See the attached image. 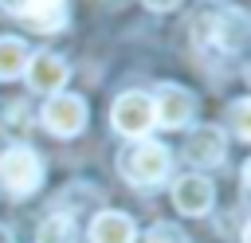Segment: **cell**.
Returning a JSON list of instances; mask_svg holds the SVG:
<instances>
[{"mask_svg":"<svg viewBox=\"0 0 251 243\" xmlns=\"http://www.w3.org/2000/svg\"><path fill=\"white\" fill-rule=\"evenodd\" d=\"M173 204L180 216H208L212 204H216V188L208 176L200 172H184L176 184H173Z\"/></svg>","mask_w":251,"mask_h":243,"instance_id":"obj_8","label":"cell"},{"mask_svg":"<svg viewBox=\"0 0 251 243\" xmlns=\"http://www.w3.org/2000/svg\"><path fill=\"white\" fill-rule=\"evenodd\" d=\"M149 106H153V125H161V129H180V125H188L192 114H196L192 94H188L184 86H176V82L157 86V90L149 94Z\"/></svg>","mask_w":251,"mask_h":243,"instance_id":"obj_5","label":"cell"},{"mask_svg":"<svg viewBox=\"0 0 251 243\" xmlns=\"http://www.w3.org/2000/svg\"><path fill=\"white\" fill-rule=\"evenodd\" d=\"M145 8H153V12H169V8H176L180 0H141Z\"/></svg>","mask_w":251,"mask_h":243,"instance_id":"obj_16","label":"cell"},{"mask_svg":"<svg viewBox=\"0 0 251 243\" xmlns=\"http://www.w3.org/2000/svg\"><path fill=\"white\" fill-rule=\"evenodd\" d=\"M67 74H71V67H67L63 55H55V51H39V55H31L27 67H24V78H27V86H31L35 94H59L63 82H67Z\"/></svg>","mask_w":251,"mask_h":243,"instance_id":"obj_7","label":"cell"},{"mask_svg":"<svg viewBox=\"0 0 251 243\" xmlns=\"http://www.w3.org/2000/svg\"><path fill=\"white\" fill-rule=\"evenodd\" d=\"M145 243H188V235L176 227V223H153L145 231Z\"/></svg>","mask_w":251,"mask_h":243,"instance_id":"obj_15","label":"cell"},{"mask_svg":"<svg viewBox=\"0 0 251 243\" xmlns=\"http://www.w3.org/2000/svg\"><path fill=\"white\" fill-rule=\"evenodd\" d=\"M133 219L126 212H98L90 223V243H133Z\"/></svg>","mask_w":251,"mask_h":243,"instance_id":"obj_11","label":"cell"},{"mask_svg":"<svg viewBox=\"0 0 251 243\" xmlns=\"http://www.w3.org/2000/svg\"><path fill=\"white\" fill-rule=\"evenodd\" d=\"M27 59H31V51H27L24 39H16V35H4V39H0V78H16V74H24Z\"/></svg>","mask_w":251,"mask_h":243,"instance_id":"obj_12","label":"cell"},{"mask_svg":"<svg viewBox=\"0 0 251 243\" xmlns=\"http://www.w3.org/2000/svg\"><path fill=\"white\" fill-rule=\"evenodd\" d=\"M110 122H114L118 133L145 141V133L153 129V106H149V94H141V90H126V94H118L114 106H110Z\"/></svg>","mask_w":251,"mask_h":243,"instance_id":"obj_6","label":"cell"},{"mask_svg":"<svg viewBox=\"0 0 251 243\" xmlns=\"http://www.w3.org/2000/svg\"><path fill=\"white\" fill-rule=\"evenodd\" d=\"M35 243H75V223L71 216H47L35 231Z\"/></svg>","mask_w":251,"mask_h":243,"instance_id":"obj_13","label":"cell"},{"mask_svg":"<svg viewBox=\"0 0 251 243\" xmlns=\"http://www.w3.org/2000/svg\"><path fill=\"white\" fill-rule=\"evenodd\" d=\"M184 153H188V161L200 165V169L224 165V157H227V137H224L220 125H196V129L188 133V141H184Z\"/></svg>","mask_w":251,"mask_h":243,"instance_id":"obj_10","label":"cell"},{"mask_svg":"<svg viewBox=\"0 0 251 243\" xmlns=\"http://www.w3.org/2000/svg\"><path fill=\"white\" fill-rule=\"evenodd\" d=\"M39 122H43L47 133H55V137H75V133L86 129V102H82L78 94H67V90L47 94V102H43V110H39Z\"/></svg>","mask_w":251,"mask_h":243,"instance_id":"obj_4","label":"cell"},{"mask_svg":"<svg viewBox=\"0 0 251 243\" xmlns=\"http://www.w3.org/2000/svg\"><path fill=\"white\" fill-rule=\"evenodd\" d=\"M0 184L8 196H31L43 184V161L35 149L27 145H12L8 153H0Z\"/></svg>","mask_w":251,"mask_h":243,"instance_id":"obj_3","label":"cell"},{"mask_svg":"<svg viewBox=\"0 0 251 243\" xmlns=\"http://www.w3.org/2000/svg\"><path fill=\"white\" fill-rule=\"evenodd\" d=\"M118 169L133 188H153V184H161L169 176V149L157 145V141H137L133 149L122 153Z\"/></svg>","mask_w":251,"mask_h":243,"instance_id":"obj_2","label":"cell"},{"mask_svg":"<svg viewBox=\"0 0 251 243\" xmlns=\"http://www.w3.org/2000/svg\"><path fill=\"white\" fill-rule=\"evenodd\" d=\"M227 125H231V133L239 141H251V102L247 98H235L227 106Z\"/></svg>","mask_w":251,"mask_h":243,"instance_id":"obj_14","label":"cell"},{"mask_svg":"<svg viewBox=\"0 0 251 243\" xmlns=\"http://www.w3.org/2000/svg\"><path fill=\"white\" fill-rule=\"evenodd\" d=\"M196 39L212 43L220 55H235L247 43V12L239 8H216L196 20Z\"/></svg>","mask_w":251,"mask_h":243,"instance_id":"obj_1","label":"cell"},{"mask_svg":"<svg viewBox=\"0 0 251 243\" xmlns=\"http://www.w3.org/2000/svg\"><path fill=\"white\" fill-rule=\"evenodd\" d=\"M4 8L20 20H27L35 31L67 27V0H4Z\"/></svg>","mask_w":251,"mask_h":243,"instance_id":"obj_9","label":"cell"}]
</instances>
